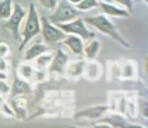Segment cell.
<instances>
[{
  "label": "cell",
  "instance_id": "obj_1",
  "mask_svg": "<svg viewBox=\"0 0 148 128\" xmlns=\"http://www.w3.org/2000/svg\"><path fill=\"white\" fill-rule=\"evenodd\" d=\"M83 21L86 24H89L90 27L96 28L97 31H100L102 34L110 37L112 39H114L116 42H119L120 45H123L124 48L130 49L131 45L125 41V38L120 34V31H117V27L114 25V23L110 20V17L104 16V14H97V16H90V17H85Z\"/></svg>",
  "mask_w": 148,
  "mask_h": 128
},
{
  "label": "cell",
  "instance_id": "obj_2",
  "mask_svg": "<svg viewBox=\"0 0 148 128\" xmlns=\"http://www.w3.org/2000/svg\"><path fill=\"white\" fill-rule=\"evenodd\" d=\"M25 23H24L23 31H21V44L20 51H23L25 45L41 33V21H40V14L35 9L34 3H30V10L25 14Z\"/></svg>",
  "mask_w": 148,
  "mask_h": 128
},
{
  "label": "cell",
  "instance_id": "obj_3",
  "mask_svg": "<svg viewBox=\"0 0 148 128\" xmlns=\"http://www.w3.org/2000/svg\"><path fill=\"white\" fill-rule=\"evenodd\" d=\"M80 13L82 12H79L72 3H69L68 0H58V4L55 6L54 12L49 16H47V18L52 24H61L79 17Z\"/></svg>",
  "mask_w": 148,
  "mask_h": 128
},
{
  "label": "cell",
  "instance_id": "obj_4",
  "mask_svg": "<svg viewBox=\"0 0 148 128\" xmlns=\"http://www.w3.org/2000/svg\"><path fill=\"white\" fill-rule=\"evenodd\" d=\"M57 25L65 33V34L78 35V37L82 38V39H85V41H89L92 38H95V34L86 27V23L83 21V18H82L80 16L76 17V18H73V20H71V21L57 24Z\"/></svg>",
  "mask_w": 148,
  "mask_h": 128
},
{
  "label": "cell",
  "instance_id": "obj_5",
  "mask_svg": "<svg viewBox=\"0 0 148 128\" xmlns=\"http://www.w3.org/2000/svg\"><path fill=\"white\" fill-rule=\"evenodd\" d=\"M40 21H41V34H42V38H44V42H47L48 45L58 44L66 37V34L58 27L57 24H52L47 18V16H41Z\"/></svg>",
  "mask_w": 148,
  "mask_h": 128
},
{
  "label": "cell",
  "instance_id": "obj_6",
  "mask_svg": "<svg viewBox=\"0 0 148 128\" xmlns=\"http://www.w3.org/2000/svg\"><path fill=\"white\" fill-rule=\"evenodd\" d=\"M25 9H24L21 4H13V10H12V14H10V17L7 18V21L4 24V27L10 31L13 34V38L14 39H18V37H20V25L23 23L24 17H25Z\"/></svg>",
  "mask_w": 148,
  "mask_h": 128
},
{
  "label": "cell",
  "instance_id": "obj_7",
  "mask_svg": "<svg viewBox=\"0 0 148 128\" xmlns=\"http://www.w3.org/2000/svg\"><path fill=\"white\" fill-rule=\"evenodd\" d=\"M68 61H69L68 54H66L65 51H62V49H58L57 52H55V55L51 59L49 65H48V70H49L51 73L61 75V73H64V70L66 69Z\"/></svg>",
  "mask_w": 148,
  "mask_h": 128
},
{
  "label": "cell",
  "instance_id": "obj_8",
  "mask_svg": "<svg viewBox=\"0 0 148 128\" xmlns=\"http://www.w3.org/2000/svg\"><path fill=\"white\" fill-rule=\"evenodd\" d=\"M109 111V106H93L80 110L75 114V118H88V120H99Z\"/></svg>",
  "mask_w": 148,
  "mask_h": 128
},
{
  "label": "cell",
  "instance_id": "obj_9",
  "mask_svg": "<svg viewBox=\"0 0 148 128\" xmlns=\"http://www.w3.org/2000/svg\"><path fill=\"white\" fill-rule=\"evenodd\" d=\"M27 99L24 96H14L12 97V101H10V107H12L14 116L20 120H24L27 116Z\"/></svg>",
  "mask_w": 148,
  "mask_h": 128
},
{
  "label": "cell",
  "instance_id": "obj_10",
  "mask_svg": "<svg viewBox=\"0 0 148 128\" xmlns=\"http://www.w3.org/2000/svg\"><path fill=\"white\" fill-rule=\"evenodd\" d=\"M99 7L103 12V14L107 16V17H128L130 16V13L127 12L125 9L120 7V6H116L112 1L110 3L99 1Z\"/></svg>",
  "mask_w": 148,
  "mask_h": 128
},
{
  "label": "cell",
  "instance_id": "obj_11",
  "mask_svg": "<svg viewBox=\"0 0 148 128\" xmlns=\"http://www.w3.org/2000/svg\"><path fill=\"white\" fill-rule=\"evenodd\" d=\"M64 41V45L66 47L78 57H82L83 55V39L78 37V35H72V34H66V37L62 39Z\"/></svg>",
  "mask_w": 148,
  "mask_h": 128
},
{
  "label": "cell",
  "instance_id": "obj_12",
  "mask_svg": "<svg viewBox=\"0 0 148 128\" xmlns=\"http://www.w3.org/2000/svg\"><path fill=\"white\" fill-rule=\"evenodd\" d=\"M49 49H51V48H49L48 44H42L41 41H37L31 47H28V49L25 51L24 61H34L37 57H40V55L44 54V52H48Z\"/></svg>",
  "mask_w": 148,
  "mask_h": 128
},
{
  "label": "cell",
  "instance_id": "obj_13",
  "mask_svg": "<svg viewBox=\"0 0 148 128\" xmlns=\"http://www.w3.org/2000/svg\"><path fill=\"white\" fill-rule=\"evenodd\" d=\"M10 97L14 96H24V94L31 93V87H30V83L27 80H24L21 78H16L13 82V86L10 87Z\"/></svg>",
  "mask_w": 148,
  "mask_h": 128
},
{
  "label": "cell",
  "instance_id": "obj_14",
  "mask_svg": "<svg viewBox=\"0 0 148 128\" xmlns=\"http://www.w3.org/2000/svg\"><path fill=\"white\" fill-rule=\"evenodd\" d=\"M100 48H102V44L97 39H93L92 38L90 42L86 47H83V55L86 57L88 61H95V59L97 58L99 52H100Z\"/></svg>",
  "mask_w": 148,
  "mask_h": 128
},
{
  "label": "cell",
  "instance_id": "obj_15",
  "mask_svg": "<svg viewBox=\"0 0 148 128\" xmlns=\"http://www.w3.org/2000/svg\"><path fill=\"white\" fill-rule=\"evenodd\" d=\"M100 120V123H99V125H112V127H133V124H130V123H127L123 117L120 116H110V117H106V118H99Z\"/></svg>",
  "mask_w": 148,
  "mask_h": 128
},
{
  "label": "cell",
  "instance_id": "obj_16",
  "mask_svg": "<svg viewBox=\"0 0 148 128\" xmlns=\"http://www.w3.org/2000/svg\"><path fill=\"white\" fill-rule=\"evenodd\" d=\"M13 10V0H0V20H7Z\"/></svg>",
  "mask_w": 148,
  "mask_h": 128
},
{
  "label": "cell",
  "instance_id": "obj_17",
  "mask_svg": "<svg viewBox=\"0 0 148 128\" xmlns=\"http://www.w3.org/2000/svg\"><path fill=\"white\" fill-rule=\"evenodd\" d=\"M99 6V0H80L79 3L75 6L79 12H88L90 9H95Z\"/></svg>",
  "mask_w": 148,
  "mask_h": 128
},
{
  "label": "cell",
  "instance_id": "obj_18",
  "mask_svg": "<svg viewBox=\"0 0 148 128\" xmlns=\"http://www.w3.org/2000/svg\"><path fill=\"white\" fill-rule=\"evenodd\" d=\"M37 65H38V69H41V68H44V66H48L49 65V62H51V59H52V54H41L40 57H37Z\"/></svg>",
  "mask_w": 148,
  "mask_h": 128
},
{
  "label": "cell",
  "instance_id": "obj_19",
  "mask_svg": "<svg viewBox=\"0 0 148 128\" xmlns=\"http://www.w3.org/2000/svg\"><path fill=\"white\" fill-rule=\"evenodd\" d=\"M20 75L23 76L24 80H31L33 79V75H34V70L33 68L30 66V65H23L21 68H20Z\"/></svg>",
  "mask_w": 148,
  "mask_h": 128
},
{
  "label": "cell",
  "instance_id": "obj_20",
  "mask_svg": "<svg viewBox=\"0 0 148 128\" xmlns=\"http://www.w3.org/2000/svg\"><path fill=\"white\" fill-rule=\"evenodd\" d=\"M112 1H114V3H117L120 7H123V9H125L127 12L133 13V6H134V0H112Z\"/></svg>",
  "mask_w": 148,
  "mask_h": 128
},
{
  "label": "cell",
  "instance_id": "obj_21",
  "mask_svg": "<svg viewBox=\"0 0 148 128\" xmlns=\"http://www.w3.org/2000/svg\"><path fill=\"white\" fill-rule=\"evenodd\" d=\"M0 111H1V113H4L6 116H9V117H14V113H13L12 107L7 104L1 97H0Z\"/></svg>",
  "mask_w": 148,
  "mask_h": 128
},
{
  "label": "cell",
  "instance_id": "obj_22",
  "mask_svg": "<svg viewBox=\"0 0 148 128\" xmlns=\"http://www.w3.org/2000/svg\"><path fill=\"white\" fill-rule=\"evenodd\" d=\"M37 1L47 10H54L55 6L58 4V0H37Z\"/></svg>",
  "mask_w": 148,
  "mask_h": 128
},
{
  "label": "cell",
  "instance_id": "obj_23",
  "mask_svg": "<svg viewBox=\"0 0 148 128\" xmlns=\"http://www.w3.org/2000/svg\"><path fill=\"white\" fill-rule=\"evenodd\" d=\"M138 104H140V113L144 116V118H147V100L145 99H140Z\"/></svg>",
  "mask_w": 148,
  "mask_h": 128
},
{
  "label": "cell",
  "instance_id": "obj_24",
  "mask_svg": "<svg viewBox=\"0 0 148 128\" xmlns=\"http://www.w3.org/2000/svg\"><path fill=\"white\" fill-rule=\"evenodd\" d=\"M10 92V86L6 83V80H1L0 79V94H6Z\"/></svg>",
  "mask_w": 148,
  "mask_h": 128
},
{
  "label": "cell",
  "instance_id": "obj_25",
  "mask_svg": "<svg viewBox=\"0 0 148 128\" xmlns=\"http://www.w3.org/2000/svg\"><path fill=\"white\" fill-rule=\"evenodd\" d=\"M9 47H7V44H4V42H0V57L3 58V57H6V55H9Z\"/></svg>",
  "mask_w": 148,
  "mask_h": 128
},
{
  "label": "cell",
  "instance_id": "obj_26",
  "mask_svg": "<svg viewBox=\"0 0 148 128\" xmlns=\"http://www.w3.org/2000/svg\"><path fill=\"white\" fill-rule=\"evenodd\" d=\"M69 3H72V4H73V6H76V4H78V3H79L80 0H68Z\"/></svg>",
  "mask_w": 148,
  "mask_h": 128
},
{
  "label": "cell",
  "instance_id": "obj_27",
  "mask_svg": "<svg viewBox=\"0 0 148 128\" xmlns=\"http://www.w3.org/2000/svg\"><path fill=\"white\" fill-rule=\"evenodd\" d=\"M99 1H104V3H110L112 0H99Z\"/></svg>",
  "mask_w": 148,
  "mask_h": 128
},
{
  "label": "cell",
  "instance_id": "obj_28",
  "mask_svg": "<svg viewBox=\"0 0 148 128\" xmlns=\"http://www.w3.org/2000/svg\"><path fill=\"white\" fill-rule=\"evenodd\" d=\"M143 1H144V3H148V0H143Z\"/></svg>",
  "mask_w": 148,
  "mask_h": 128
},
{
  "label": "cell",
  "instance_id": "obj_29",
  "mask_svg": "<svg viewBox=\"0 0 148 128\" xmlns=\"http://www.w3.org/2000/svg\"><path fill=\"white\" fill-rule=\"evenodd\" d=\"M134 1H141V0H134Z\"/></svg>",
  "mask_w": 148,
  "mask_h": 128
}]
</instances>
